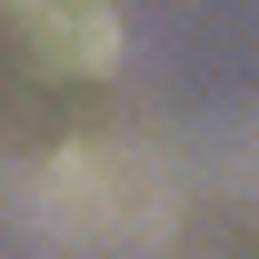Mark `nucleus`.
<instances>
[{
	"label": "nucleus",
	"instance_id": "f257e3e1",
	"mask_svg": "<svg viewBox=\"0 0 259 259\" xmlns=\"http://www.w3.org/2000/svg\"><path fill=\"white\" fill-rule=\"evenodd\" d=\"M160 209V169L150 150H70L50 169V220L60 229H130Z\"/></svg>",
	"mask_w": 259,
	"mask_h": 259
},
{
	"label": "nucleus",
	"instance_id": "f03ea898",
	"mask_svg": "<svg viewBox=\"0 0 259 259\" xmlns=\"http://www.w3.org/2000/svg\"><path fill=\"white\" fill-rule=\"evenodd\" d=\"M20 10H30L40 30H70V40L90 30V50H100V40H110V20H100V10H110V0H20Z\"/></svg>",
	"mask_w": 259,
	"mask_h": 259
}]
</instances>
